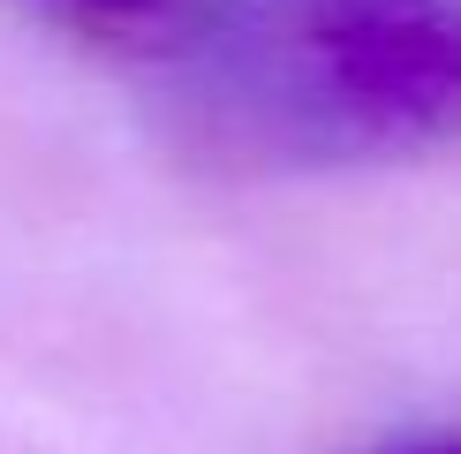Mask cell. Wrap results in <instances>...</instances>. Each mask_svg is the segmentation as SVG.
I'll return each mask as SVG.
<instances>
[{
	"label": "cell",
	"mask_w": 461,
	"mask_h": 454,
	"mask_svg": "<svg viewBox=\"0 0 461 454\" xmlns=\"http://www.w3.org/2000/svg\"><path fill=\"white\" fill-rule=\"evenodd\" d=\"M167 129L227 175H311L461 144V0H197Z\"/></svg>",
	"instance_id": "6da1fadb"
},
{
	"label": "cell",
	"mask_w": 461,
	"mask_h": 454,
	"mask_svg": "<svg viewBox=\"0 0 461 454\" xmlns=\"http://www.w3.org/2000/svg\"><path fill=\"white\" fill-rule=\"evenodd\" d=\"M38 8L68 15V23H84V31H159V23L182 31L197 0H38Z\"/></svg>",
	"instance_id": "7a4b0ae2"
},
{
	"label": "cell",
	"mask_w": 461,
	"mask_h": 454,
	"mask_svg": "<svg viewBox=\"0 0 461 454\" xmlns=\"http://www.w3.org/2000/svg\"><path fill=\"white\" fill-rule=\"evenodd\" d=\"M416 454H461V447H416Z\"/></svg>",
	"instance_id": "3957f363"
}]
</instances>
